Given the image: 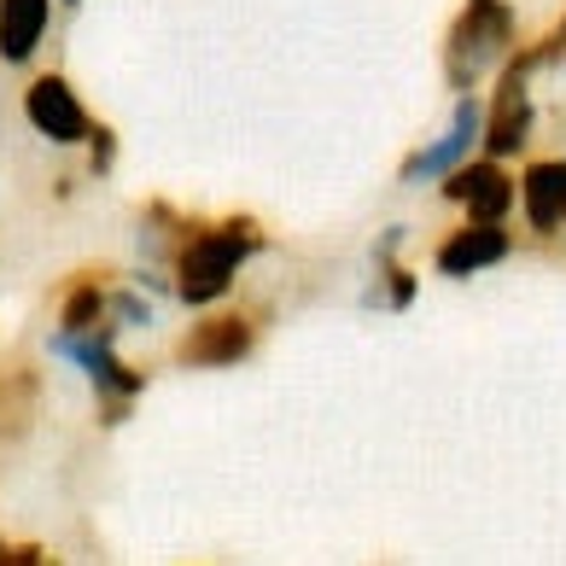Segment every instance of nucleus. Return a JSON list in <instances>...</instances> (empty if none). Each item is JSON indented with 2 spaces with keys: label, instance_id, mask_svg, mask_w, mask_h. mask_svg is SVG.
Wrapping results in <instances>:
<instances>
[{
  "label": "nucleus",
  "instance_id": "obj_1",
  "mask_svg": "<svg viewBox=\"0 0 566 566\" xmlns=\"http://www.w3.org/2000/svg\"><path fill=\"white\" fill-rule=\"evenodd\" d=\"M258 251H263L258 217H228V222H211V228H193V234H181V245L170 251V263H176L170 292L187 310L217 304Z\"/></svg>",
  "mask_w": 566,
  "mask_h": 566
},
{
  "label": "nucleus",
  "instance_id": "obj_2",
  "mask_svg": "<svg viewBox=\"0 0 566 566\" xmlns=\"http://www.w3.org/2000/svg\"><path fill=\"white\" fill-rule=\"evenodd\" d=\"M117 322L112 316H99L94 327H53L48 333V350L53 356H65V363H76L82 368V380L94 386V397H99V427H123L129 421V403L146 391V368H129L117 356Z\"/></svg>",
  "mask_w": 566,
  "mask_h": 566
},
{
  "label": "nucleus",
  "instance_id": "obj_3",
  "mask_svg": "<svg viewBox=\"0 0 566 566\" xmlns=\"http://www.w3.org/2000/svg\"><path fill=\"white\" fill-rule=\"evenodd\" d=\"M509 48H514V7H502V0H468V12H461L444 35L450 94H468Z\"/></svg>",
  "mask_w": 566,
  "mask_h": 566
},
{
  "label": "nucleus",
  "instance_id": "obj_4",
  "mask_svg": "<svg viewBox=\"0 0 566 566\" xmlns=\"http://www.w3.org/2000/svg\"><path fill=\"white\" fill-rule=\"evenodd\" d=\"M24 117H30V129L48 140V146H82L94 129V117L88 106H82V94L71 88V76H35L30 88H24Z\"/></svg>",
  "mask_w": 566,
  "mask_h": 566
},
{
  "label": "nucleus",
  "instance_id": "obj_5",
  "mask_svg": "<svg viewBox=\"0 0 566 566\" xmlns=\"http://www.w3.org/2000/svg\"><path fill=\"white\" fill-rule=\"evenodd\" d=\"M532 123H537L532 76L514 71V65H502V82H496V99H491V112H485V129H479V146H485L491 158H514V153H526Z\"/></svg>",
  "mask_w": 566,
  "mask_h": 566
},
{
  "label": "nucleus",
  "instance_id": "obj_6",
  "mask_svg": "<svg viewBox=\"0 0 566 566\" xmlns=\"http://www.w3.org/2000/svg\"><path fill=\"white\" fill-rule=\"evenodd\" d=\"M479 129H485V106H479L473 88H468V94H455L450 129L438 135L432 146H421V153H409V158H403V170H397V181H409V187H415V181H438L444 170H455V164L479 146Z\"/></svg>",
  "mask_w": 566,
  "mask_h": 566
},
{
  "label": "nucleus",
  "instance_id": "obj_7",
  "mask_svg": "<svg viewBox=\"0 0 566 566\" xmlns=\"http://www.w3.org/2000/svg\"><path fill=\"white\" fill-rule=\"evenodd\" d=\"M444 199L479 222H502L514 211V181L502 170V158H461L455 170H444Z\"/></svg>",
  "mask_w": 566,
  "mask_h": 566
},
{
  "label": "nucleus",
  "instance_id": "obj_8",
  "mask_svg": "<svg viewBox=\"0 0 566 566\" xmlns=\"http://www.w3.org/2000/svg\"><path fill=\"white\" fill-rule=\"evenodd\" d=\"M251 345H258V322L251 316H205L193 333H181V368H234L251 356Z\"/></svg>",
  "mask_w": 566,
  "mask_h": 566
},
{
  "label": "nucleus",
  "instance_id": "obj_9",
  "mask_svg": "<svg viewBox=\"0 0 566 566\" xmlns=\"http://www.w3.org/2000/svg\"><path fill=\"white\" fill-rule=\"evenodd\" d=\"M514 251V234L502 222H479V217H468L455 228V234L438 245V275H450V281H468V275H479V269H496L502 258Z\"/></svg>",
  "mask_w": 566,
  "mask_h": 566
},
{
  "label": "nucleus",
  "instance_id": "obj_10",
  "mask_svg": "<svg viewBox=\"0 0 566 566\" xmlns=\"http://www.w3.org/2000/svg\"><path fill=\"white\" fill-rule=\"evenodd\" d=\"M53 24V0H0V65L24 71Z\"/></svg>",
  "mask_w": 566,
  "mask_h": 566
},
{
  "label": "nucleus",
  "instance_id": "obj_11",
  "mask_svg": "<svg viewBox=\"0 0 566 566\" xmlns=\"http://www.w3.org/2000/svg\"><path fill=\"white\" fill-rule=\"evenodd\" d=\"M520 205H526V222L537 234L566 228V158H537L520 181Z\"/></svg>",
  "mask_w": 566,
  "mask_h": 566
},
{
  "label": "nucleus",
  "instance_id": "obj_12",
  "mask_svg": "<svg viewBox=\"0 0 566 566\" xmlns=\"http://www.w3.org/2000/svg\"><path fill=\"white\" fill-rule=\"evenodd\" d=\"M35 403H41V374L35 368H0V444H18L35 427Z\"/></svg>",
  "mask_w": 566,
  "mask_h": 566
},
{
  "label": "nucleus",
  "instance_id": "obj_13",
  "mask_svg": "<svg viewBox=\"0 0 566 566\" xmlns=\"http://www.w3.org/2000/svg\"><path fill=\"white\" fill-rule=\"evenodd\" d=\"M99 316H106V286H99V275H76L65 286V298H59V327H94Z\"/></svg>",
  "mask_w": 566,
  "mask_h": 566
},
{
  "label": "nucleus",
  "instance_id": "obj_14",
  "mask_svg": "<svg viewBox=\"0 0 566 566\" xmlns=\"http://www.w3.org/2000/svg\"><path fill=\"white\" fill-rule=\"evenodd\" d=\"M181 234H187V222L170 211V205H146L140 211V251L146 258H170V251L181 245Z\"/></svg>",
  "mask_w": 566,
  "mask_h": 566
},
{
  "label": "nucleus",
  "instance_id": "obj_15",
  "mask_svg": "<svg viewBox=\"0 0 566 566\" xmlns=\"http://www.w3.org/2000/svg\"><path fill=\"white\" fill-rule=\"evenodd\" d=\"M82 146H88V176H94V181H106V176L117 170V129H106V123H94Z\"/></svg>",
  "mask_w": 566,
  "mask_h": 566
},
{
  "label": "nucleus",
  "instance_id": "obj_16",
  "mask_svg": "<svg viewBox=\"0 0 566 566\" xmlns=\"http://www.w3.org/2000/svg\"><path fill=\"white\" fill-rule=\"evenodd\" d=\"M106 316L117 327H153V298H140V292H106Z\"/></svg>",
  "mask_w": 566,
  "mask_h": 566
},
{
  "label": "nucleus",
  "instance_id": "obj_17",
  "mask_svg": "<svg viewBox=\"0 0 566 566\" xmlns=\"http://www.w3.org/2000/svg\"><path fill=\"white\" fill-rule=\"evenodd\" d=\"M380 275H386V304L391 310H409L415 304V275L403 263H391V258H380Z\"/></svg>",
  "mask_w": 566,
  "mask_h": 566
},
{
  "label": "nucleus",
  "instance_id": "obj_18",
  "mask_svg": "<svg viewBox=\"0 0 566 566\" xmlns=\"http://www.w3.org/2000/svg\"><path fill=\"white\" fill-rule=\"evenodd\" d=\"M53 555L41 549V543H7L0 537V566H48Z\"/></svg>",
  "mask_w": 566,
  "mask_h": 566
},
{
  "label": "nucleus",
  "instance_id": "obj_19",
  "mask_svg": "<svg viewBox=\"0 0 566 566\" xmlns=\"http://www.w3.org/2000/svg\"><path fill=\"white\" fill-rule=\"evenodd\" d=\"M65 7H82V0H65Z\"/></svg>",
  "mask_w": 566,
  "mask_h": 566
}]
</instances>
